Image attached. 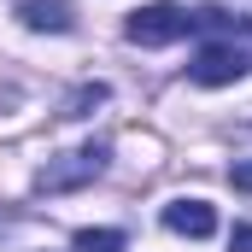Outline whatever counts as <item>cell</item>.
I'll use <instances>...</instances> for the list:
<instances>
[{
  "label": "cell",
  "instance_id": "1",
  "mask_svg": "<svg viewBox=\"0 0 252 252\" xmlns=\"http://www.w3.org/2000/svg\"><path fill=\"white\" fill-rule=\"evenodd\" d=\"M106 170V141H94V147H76V153H59V158H47L41 170H35V188L41 193H70L82 188V182H94Z\"/></svg>",
  "mask_w": 252,
  "mask_h": 252
},
{
  "label": "cell",
  "instance_id": "2",
  "mask_svg": "<svg viewBox=\"0 0 252 252\" xmlns=\"http://www.w3.org/2000/svg\"><path fill=\"white\" fill-rule=\"evenodd\" d=\"M193 30V12H182V6H135L124 24V35L135 41V47H170V41H182Z\"/></svg>",
  "mask_w": 252,
  "mask_h": 252
},
{
  "label": "cell",
  "instance_id": "3",
  "mask_svg": "<svg viewBox=\"0 0 252 252\" xmlns=\"http://www.w3.org/2000/svg\"><path fill=\"white\" fill-rule=\"evenodd\" d=\"M188 76L199 88H229V82H241L247 76V53L241 47H229V41H211V47H199L188 64Z\"/></svg>",
  "mask_w": 252,
  "mask_h": 252
},
{
  "label": "cell",
  "instance_id": "4",
  "mask_svg": "<svg viewBox=\"0 0 252 252\" xmlns=\"http://www.w3.org/2000/svg\"><path fill=\"white\" fill-rule=\"evenodd\" d=\"M164 229L170 235H188V241H205V235H217V211L205 199H170L164 205Z\"/></svg>",
  "mask_w": 252,
  "mask_h": 252
},
{
  "label": "cell",
  "instance_id": "5",
  "mask_svg": "<svg viewBox=\"0 0 252 252\" xmlns=\"http://www.w3.org/2000/svg\"><path fill=\"white\" fill-rule=\"evenodd\" d=\"M18 18H24L30 30H47V35H64V30L76 24V12H70L64 0H24V6H18Z\"/></svg>",
  "mask_w": 252,
  "mask_h": 252
},
{
  "label": "cell",
  "instance_id": "6",
  "mask_svg": "<svg viewBox=\"0 0 252 252\" xmlns=\"http://www.w3.org/2000/svg\"><path fill=\"white\" fill-rule=\"evenodd\" d=\"M76 252H124V229H76Z\"/></svg>",
  "mask_w": 252,
  "mask_h": 252
},
{
  "label": "cell",
  "instance_id": "7",
  "mask_svg": "<svg viewBox=\"0 0 252 252\" xmlns=\"http://www.w3.org/2000/svg\"><path fill=\"white\" fill-rule=\"evenodd\" d=\"M94 106H106V88H100V82H88V88H76V94H70V100L59 106V118H88Z\"/></svg>",
  "mask_w": 252,
  "mask_h": 252
},
{
  "label": "cell",
  "instance_id": "8",
  "mask_svg": "<svg viewBox=\"0 0 252 252\" xmlns=\"http://www.w3.org/2000/svg\"><path fill=\"white\" fill-rule=\"evenodd\" d=\"M229 252H252V229H247V223L229 229Z\"/></svg>",
  "mask_w": 252,
  "mask_h": 252
},
{
  "label": "cell",
  "instance_id": "9",
  "mask_svg": "<svg viewBox=\"0 0 252 252\" xmlns=\"http://www.w3.org/2000/svg\"><path fill=\"white\" fill-rule=\"evenodd\" d=\"M229 182H235L241 193H252V158H247V164H235V170H229Z\"/></svg>",
  "mask_w": 252,
  "mask_h": 252
}]
</instances>
